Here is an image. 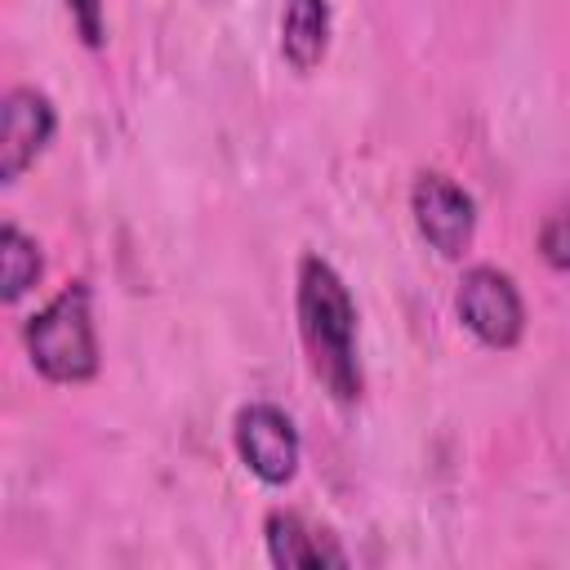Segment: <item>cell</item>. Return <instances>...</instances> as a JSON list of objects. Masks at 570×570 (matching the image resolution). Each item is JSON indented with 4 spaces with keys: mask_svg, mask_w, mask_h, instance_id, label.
Instances as JSON below:
<instances>
[{
    "mask_svg": "<svg viewBox=\"0 0 570 570\" xmlns=\"http://www.w3.org/2000/svg\"><path fill=\"white\" fill-rule=\"evenodd\" d=\"M294 316L298 343L312 379L338 405H356L365 392L361 370V334H356V298L338 267L321 254H303L294 272Z\"/></svg>",
    "mask_w": 570,
    "mask_h": 570,
    "instance_id": "6da1fadb",
    "label": "cell"
},
{
    "mask_svg": "<svg viewBox=\"0 0 570 570\" xmlns=\"http://www.w3.org/2000/svg\"><path fill=\"white\" fill-rule=\"evenodd\" d=\"M22 347L31 370L53 387H80L98 379L102 347L94 325V289L89 281H67L45 307L22 321Z\"/></svg>",
    "mask_w": 570,
    "mask_h": 570,
    "instance_id": "7a4b0ae2",
    "label": "cell"
},
{
    "mask_svg": "<svg viewBox=\"0 0 570 570\" xmlns=\"http://www.w3.org/2000/svg\"><path fill=\"white\" fill-rule=\"evenodd\" d=\"M454 316L490 352H512L525 338V298L517 281L494 263H476L459 276Z\"/></svg>",
    "mask_w": 570,
    "mask_h": 570,
    "instance_id": "3957f363",
    "label": "cell"
},
{
    "mask_svg": "<svg viewBox=\"0 0 570 570\" xmlns=\"http://www.w3.org/2000/svg\"><path fill=\"white\" fill-rule=\"evenodd\" d=\"M232 445L236 459L245 463L249 476H258L263 485L281 490L298 476L303 463V436L294 428V419L272 405V401H245L232 419Z\"/></svg>",
    "mask_w": 570,
    "mask_h": 570,
    "instance_id": "277c9868",
    "label": "cell"
},
{
    "mask_svg": "<svg viewBox=\"0 0 570 570\" xmlns=\"http://www.w3.org/2000/svg\"><path fill=\"white\" fill-rule=\"evenodd\" d=\"M410 218L428 249L441 258H463L476 240V200L463 183H454L441 169H423L410 187Z\"/></svg>",
    "mask_w": 570,
    "mask_h": 570,
    "instance_id": "5b68a950",
    "label": "cell"
},
{
    "mask_svg": "<svg viewBox=\"0 0 570 570\" xmlns=\"http://www.w3.org/2000/svg\"><path fill=\"white\" fill-rule=\"evenodd\" d=\"M58 107L36 85H13L0 102V183L13 187L53 142Z\"/></svg>",
    "mask_w": 570,
    "mask_h": 570,
    "instance_id": "8992f818",
    "label": "cell"
},
{
    "mask_svg": "<svg viewBox=\"0 0 570 570\" xmlns=\"http://www.w3.org/2000/svg\"><path fill=\"white\" fill-rule=\"evenodd\" d=\"M267 561L281 570H312V566H347V552L334 530L307 521L294 508H272L263 517Z\"/></svg>",
    "mask_w": 570,
    "mask_h": 570,
    "instance_id": "52a82bcc",
    "label": "cell"
},
{
    "mask_svg": "<svg viewBox=\"0 0 570 570\" xmlns=\"http://www.w3.org/2000/svg\"><path fill=\"white\" fill-rule=\"evenodd\" d=\"M330 31H334L330 0H281L276 45L289 71L312 76L330 53Z\"/></svg>",
    "mask_w": 570,
    "mask_h": 570,
    "instance_id": "ba28073f",
    "label": "cell"
},
{
    "mask_svg": "<svg viewBox=\"0 0 570 570\" xmlns=\"http://www.w3.org/2000/svg\"><path fill=\"white\" fill-rule=\"evenodd\" d=\"M40 272H45V254L36 236H27L18 223H0V298L4 303L27 298Z\"/></svg>",
    "mask_w": 570,
    "mask_h": 570,
    "instance_id": "9c48e42d",
    "label": "cell"
},
{
    "mask_svg": "<svg viewBox=\"0 0 570 570\" xmlns=\"http://www.w3.org/2000/svg\"><path fill=\"white\" fill-rule=\"evenodd\" d=\"M539 258H543L552 272L570 276V205H557V209L543 218V227H539Z\"/></svg>",
    "mask_w": 570,
    "mask_h": 570,
    "instance_id": "30bf717a",
    "label": "cell"
},
{
    "mask_svg": "<svg viewBox=\"0 0 570 570\" xmlns=\"http://www.w3.org/2000/svg\"><path fill=\"white\" fill-rule=\"evenodd\" d=\"M67 13H71V27L80 36L85 49H102L107 45V13H102V0H67Z\"/></svg>",
    "mask_w": 570,
    "mask_h": 570,
    "instance_id": "8fae6325",
    "label": "cell"
}]
</instances>
